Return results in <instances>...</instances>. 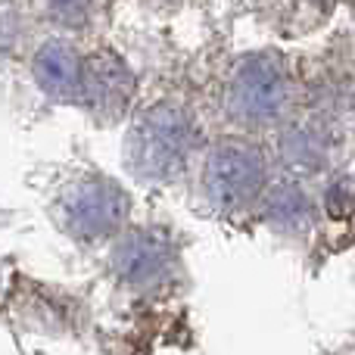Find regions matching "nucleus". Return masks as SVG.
Listing matches in <instances>:
<instances>
[{
  "instance_id": "nucleus-1",
  "label": "nucleus",
  "mask_w": 355,
  "mask_h": 355,
  "mask_svg": "<svg viewBox=\"0 0 355 355\" xmlns=\"http://www.w3.org/2000/svg\"><path fill=\"white\" fill-rule=\"evenodd\" d=\"M175 252L162 237H153L147 231H135L122 237L112 250V271L125 287L137 293H153L168 287L175 277Z\"/></svg>"
},
{
  "instance_id": "nucleus-2",
  "label": "nucleus",
  "mask_w": 355,
  "mask_h": 355,
  "mask_svg": "<svg viewBox=\"0 0 355 355\" xmlns=\"http://www.w3.org/2000/svg\"><path fill=\"white\" fill-rule=\"evenodd\" d=\"M125 202L116 187L103 181H81L66 190L60 202V221L72 237L97 240L116 231L122 221Z\"/></svg>"
},
{
  "instance_id": "nucleus-3",
  "label": "nucleus",
  "mask_w": 355,
  "mask_h": 355,
  "mask_svg": "<svg viewBox=\"0 0 355 355\" xmlns=\"http://www.w3.org/2000/svg\"><path fill=\"white\" fill-rule=\"evenodd\" d=\"M259 162L246 153H225L218 159H212L209 168V187L212 196L225 206H237V202L250 200L252 190L259 184Z\"/></svg>"
}]
</instances>
